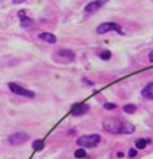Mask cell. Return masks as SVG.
Here are the masks:
<instances>
[{
  "label": "cell",
  "instance_id": "1",
  "mask_svg": "<svg viewBox=\"0 0 153 159\" xmlns=\"http://www.w3.org/2000/svg\"><path fill=\"white\" fill-rule=\"evenodd\" d=\"M103 128L107 132H111V134H132L135 131V126L132 124L116 118L106 119L103 122Z\"/></svg>",
  "mask_w": 153,
  "mask_h": 159
},
{
  "label": "cell",
  "instance_id": "2",
  "mask_svg": "<svg viewBox=\"0 0 153 159\" xmlns=\"http://www.w3.org/2000/svg\"><path fill=\"white\" fill-rule=\"evenodd\" d=\"M101 141V137L98 135V134H88V135H82V137H79L77 139V144L80 146V147H95Z\"/></svg>",
  "mask_w": 153,
  "mask_h": 159
},
{
  "label": "cell",
  "instance_id": "3",
  "mask_svg": "<svg viewBox=\"0 0 153 159\" xmlns=\"http://www.w3.org/2000/svg\"><path fill=\"white\" fill-rule=\"evenodd\" d=\"M109 31H118L119 34H124L122 27L119 25L118 22H103V24L98 25V28H97L98 34H104V33H109Z\"/></svg>",
  "mask_w": 153,
  "mask_h": 159
},
{
  "label": "cell",
  "instance_id": "4",
  "mask_svg": "<svg viewBox=\"0 0 153 159\" xmlns=\"http://www.w3.org/2000/svg\"><path fill=\"white\" fill-rule=\"evenodd\" d=\"M7 86H9V89L12 91L14 94H18V95H22V97H27V98H34L36 94L33 92V91L30 89H25V88H22L21 85H18V83H7Z\"/></svg>",
  "mask_w": 153,
  "mask_h": 159
},
{
  "label": "cell",
  "instance_id": "5",
  "mask_svg": "<svg viewBox=\"0 0 153 159\" xmlns=\"http://www.w3.org/2000/svg\"><path fill=\"white\" fill-rule=\"evenodd\" d=\"M28 140V134L25 132H14L7 137V143L9 144H14V146H18V144H22L25 143Z\"/></svg>",
  "mask_w": 153,
  "mask_h": 159
},
{
  "label": "cell",
  "instance_id": "6",
  "mask_svg": "<svg viewBox=\"0 0 153 159\" xmlns=\"http://www.w3.org/2000/svg\"><path fill=\"white\" fill-rule=\"evenodd\" d=\"M104 3H106V0H94V2H89V3L85 6V12H86V14H92V12L98 11Z\"/></svg>",
  "mask_w": 153,
  "mask_h": 159
},
{
  "label": "cell",
  "instance_id": "7",
  "mask_svg": "<svg viewBox=\"0 0 153 159\" xmlns=\"http://www.w3.org/2000/svg\"><path fill=\"white\" fill-rule=\"evenodd\" d=\"M89 111V106L88 104H76V106H73V109H71V115L73 116H82L85 113H88Z\"/></svg>",
  "mask_w": 153,
  "mask_h": 159
},
{
  "label": "cell",
  "instance_id": "8",
  "mask_svg": "<svg viewBox=\"0 0 153 159\" xmlns=\"http://www.w3.org/2000/svg\"><path fill=\"white\" fill-rule=\"evenodd\" d=\"M56 55L61 57V58H65L67 61H73L76 55H74V52L73 51H70V49H60L58 52H56Z\"/></svg>",
  "mask_w": 153,
  "mask_h": 159
},
{
  "label": "cell",
  "instance_id": "9",
  "mask_svg": "<svg viewBox=\"0 0 153 159\" xmlns=\"http://www.w3.org/2000/svg\"><path fill=\"white\" fill-rule=\"evenodd\" d=\"M141 95H143V98H146V100H153V82L147 83L146 86L143 88Z\"/></svg>",
  "mask_w": 153,
  "mask_h": 159
},
{
  "label": "cell",
  "instance_id": "10",
  "mask_svg": "<svg viewBox=\"0 0 153 159\" xmlns=\"http://www.w3.org/2000/svg\"><path fill=\"white\" fill-rule=\"evenodd\" d=\"M39 37L42 39V40L45 42H48V43H55L56 42V37L52 33H48V31H43V33H40L39 34Z\"/></svg>",
  "mask_w": 153,
  "mask_h": 159
},
{
  "label": "cell",
  "instance_id": "11",
  "mask_svg": "<svg viewBox=\"0 0 153 159\" xmlns=\"http://www.w3.org/2000/svg\"><path fill=\"white\" fill-rule=\"evenodd\" d=\"M147 144H150L149 139H138L135 141V149H144V147H147Z\"/></svg>",
  "mask_w": 153,
  "mask_h": 159
},
{
  "label": "cell",
  "instance_id": "12",
  "mask_svg": "<svg viewBox=\"0 0 153 159\" xmlns=\"http://www.w3.org/2000/svg\"><path fill=\"white\" fill-rule=\"evenodd\" d=\"M31 25H34V21L31 20V18L25 16V18H22V20H21V27L28 28V27H31Z\"/></svg>",
  "mask_w": 153,
  "mask_h": 159
},
{
  "label": "cell",
  "instance_id": "13",
  "mask_svg": "<svg viewBox=\"0 0 153 159\" xmlns=\"http://www.w3.org/2000/svg\"><path fill=\"white\" fill-rule=\"evenodd\" d=\"M122 110L125 111V113H128V115H131V113H135L137 107H135V104H126V106H124Z\"/></svg>",
  "mask_w": 153,
  "mask_h": 159
},
{
  "label": "cell",
  "instance_id": "14",
  "mask_svg": "<svg viewBox=\"0 0 153 159\" xmlns=\"http://www.w3.org/2000/svg\"><path fill=\"white\" fill-rule=\"evenodd\" d=\"M98 55H100V58H101V60L107 61V60H110V58H111V52H110V51H101Z\"/></svg>",
  "mask_w": 153,
  "mask_h": 159
},
{
  "label": "cell",
  "instance_id": "15",
  "mask_svg": "<svg viewBox=\"0 0 153 159\" xmlns=\"http://www.w3.org/2000/svg\"><path fill=\"white\" fill-rule=\"evenodd\" d=\"M74 156H76L77 159H82L86 156V150H85L83 147H80V149H77L76 152H74Z\"/></svg>",
  "mask_w": 153,
  "mask_h": 159
},
{
  "label": "cell",
  "instance_id": "16",
  "mask_svg": "<svg viewBox=\"0 0 153 159\" xmlns=\"http://www.w3.org/2000/svg\"><path fill=\"white\" fill-rule=\"evenodd\" d=\"M42 147H43V146H42V140H36L34 143H33V149H39V150H40Z\"/></svg>",
  "mask_w": 153,
  "mask_h": 159
},
{
  "label": "cell",
  "instance_id": "17",
  "mask_svg": "<svg viewBox=\"0 0 153 159\" xmlns=\"http://www.w3.org/2000/svg\"><path fill=\"white\" fill-rule=\"evenodd\" d=\"M104 109H107V110H113V109H116V104L115 103H106Z\"/></svg>",
  "mask_w": 153,
  "mask_h": 159
},
{
  "label": "cell",
  "instance_id": "18",
  "mask_svg": "<svg viewBox=\"0 0 153 159\" xmlns=\"http://www.w3.org/2000/svg\"><path fill=\"white\" fill-rule=\"evenodd\" d=\"M128 155H129V158H135L137 156V149H131Z\"/></svg>",
  "mask_w": 153,
  "mask_h": 159
},
{
  "label": "cell",
  "instance_id": "19",
  "mask_svg": "<svg viewBox=\"0 0 153 159\" xmlns=\"http://www.w3.org/2000/svg\"><path fill=\"white\" fill-rule=\"evenodd\" d=\"M18 16H20V20H22V18H25V16H27V14H25V11H20V12H18Z\"/></svg>",
  "mask_w": 153,
  "mask_h": 159
},
{
  "label": "cell",
  "instance_id": "20",
  "mask_svg": "<svg viewBox=\"0 0 153 159\" xmlns=\"http://www.w3.org/2000/svg\"><path fill=\"white\" fill-rule=\"evenodd\" d=\"M149 61L153 62V51H150V54H149Z\"/></svg>",
  "mask_w": 153,
  "mask_h": 159
},
{
  "label": "cell",
  "instance_id": "21",
  "mask_svg": "<svg viewBox=\"0 0 153 159\" xmlns=\"http://www.w3.org/2000/svg\"><path fill=\"white\" fill-rule=\"evenodd\" d=\"M118 158H124V153H122V152H118Z\"/></svg>",
  "mask_w": 153,
  "mask_h": 159
},
{
  "label": "cell",
  "instance_id": "22",
  "mask_svg": "<svg viewBox=\"0 0 153 159\" xmlns=\"http://www.w3.org/2000/svg\"><path fill=\"white\" fill-rule=\"evenodd\" d=\"M22 2H24V0H15L14 3H22Z\"/></svg>",
  "mask_w": 153,
  "mask_h": 159
}]
</instances>
